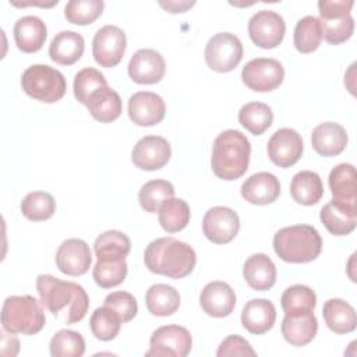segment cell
<instances>
[{"mask_svg":"<svg viewBox=\"0 0 357 357\" xmlns=\"http://www.w3.org/2000/svg\"><path fill=\"white\" fill-rule=\"evenodd\" d=\"M36 290L42 305L67 325L79 322L88 312L89 297L75 282L60 280L53 275H38Z\"/></svg>","mask_w":357,"mask_h":357,"instance_id":"obj_1","label":"cell"},{"mask_svg":"<svg viewBox=\"0 0 357 357\" xmlns=\"http://www.w3.org/2000/svg\"><path fill=\"white\" fill-rule=\"evenodd\" d=\"M144 262L152 273L181 279L194 271L197 255L187 243L174 237H160L146 245Z\"/></svg>","mask_w":357,"mask_h":357,"instance_id":"obj_2","label":"cell"},{"mask_svg":"<svg viewBox=\"0 0 357 357\" xmlns=\"http://www.w3.org/2000/svg\"><path fill=\"white\" fill-rule=\"evenodd\" d=\"M250 153L251 145L248 138L238 130H226L213 141L212 172L222 180H236L247 172Z\"/></svg>","mask_w":357,"mask_h":357,"instance_id":"obj_3","label":"cell"},{"mask_svg":"<svg viewBox=\"0 0 357 357\" xmlns=\"http://www.w3.org/2000/svg\"><path fill=\"white\" fill-rule=\"evenodd\" d=\"M273 250L284 262L305 264L321 254L322 238L314 226H287L275 233Z\"/></svg>","mask_w":357,"mask_h":357,"instance_id":"obj_4","label":"cell"},{"mask_svg":"<svg viewBox=\"0 0 357 357\" xmlns=\"http://www.w3.org/2000/svg\"><path fill=\"white\" fill-rule=\"evenodd\" d=\"M46 317L39 301L29 296H10L1 307L3 329L11 333L35 335L45 326Z\"/></svg>","mask_w":357,"mask_h":357,"instance_id":"obj_5","label":"cell"},{"mask_svg":"<svg viewBox=\"0 0 357 357\" xmlns=\"http://www.w3.org/2000/svg\"><path fill=\"white\" fill-rule=\"evenodd\" d=\"M21 86L35 100L54 103L64 96L67 82L59 70L46 64H32L22 73Z\"/></svg>","mask_w":357,"mask_h":357,"instance_id":"obj_6","label":"cell"},{"mask_svg":"<svg viewBox=\"0 0 357 357\" xmlns=\"http://www.w3.org/2000/svg\"><path fill=\"white\" fill-rule=\"evenodd\" d=\"M353 0H321L319 25L322 38L331 45H340L350 39L354 31V20L350 14Z\"/></svg>","mask_w":357,"mask_h":357,"instance_id":"obj_7","label":"cell"},{"mask_svg":"<svg viewBox=\"0 0 357 357\" xmlns=\"http://www.w3.org/2000/svg\"><path fill=\"white\" fill-rule=\"evenodd\" d=\"M243 59V43L230 32L213 35L205 46V61L216 73H229L234 70Z\"/></svg>","mask_w":357,"mask_h":357,"instance_id":"obj_8","label":"cell"},{"mask_svg":"<svg viewBox=\"0 0 357 357\" xmlns=\"http://www.w3.org/2000/svg\"><path fill=\"white\" fill-rule=\"evenodd\" d=\"M241 78L250 89L255 92H269L283 82L284 68L276 59L257 57L243 67Z\"/></svg>","mask_w":357,"mask_h":357,"instance_id":"obj_9","label":"cell"},{"mask_svg":"<svg viewBox=\"0 0 357 357\" xmlns=\"http://www.w3.org/2000/svg\"><path fill=\"white\" fill-rule=\"evenodd\" d=\"M191 347L192 337L188 329L180 325H163L152 333L149 339V350L145 356L185 357L191 351Z\"/></svg>","mask_w":357,"mask_h":357,"instance_id":"obj_10","label":"cell"},{"mask_svg":"<svg viewBox=\"0 0 357 357\" xmlns=\"http://www.w3.org/2000/svg\"><path fill=\"white\" fill-rule=\"evenodd\" d=\"M127 47V38L121 28L105 25L96 31L92 40V54L95 61L106 68L117 66Z\"/></svg>","mask_w":357,"mask_h":357,"instance_id":"obj_11","label":"cell"},{"mask_svg":"<svg viewBox=\"0 0 357 357\" xmlns=\"http://www.w3.org/2000/svg\"><path fill=\"white\" fill-rule=\"evenodd\" d=\"M286 24L280 14L272 10H259L248 21L251 40L262 49H273L282 43Z\"/></svg>","mask_w":357,"mask_h":357,"instance_id":"obj_12","label":"cell"},{"mask_svg":"<svg viewBox=\"0 0 357 357\" xmlns=\"http://www.w3.org/2000/svg\"><path fill=\"white\" fill-rule=\"evenodd\" d=\"M240 230L237 212L227 206H213L206 211L202 219L205 237L215 244L230 243Z\"/></svg>","mask_w":357,"mask_h":357,"instance_id":"obj_13","label":"cell"},{"mask_svg":"<svg viewBox=\"0 0 357 357\" xmlns=\"http://www.w3.org/2000/svg\"><path fill=\"white\" fill-rule=\"evenodd\" d=\"M266 152L273 165L279 167H290L301 158V135L293 128H279L269 138Z\"/></svg>","mask_w":357,"mask_h":357,"instance_id":"obj_14","label":"cell"},{"mask_svg":"<svg viewBox=\"0 0 357 357\" xmlns=\"http://www.w3.org/2000/svg\"><path fill=\"white\" fill-rule=\"evenodd\" d=\"M172 156V148L167 139L159 135H145L132 148L131 160L141 170L162 169Z\"/></svg>","mask_w":357,"mask_h":357,"instance_id":"obj_15","label":"cell"},{"mask_svg":"<svg viewBox=\"0 0 357 357\" xmlns=\"http://www.w3.org/2000/svg\"><path fill=\"white\" fill-rule=\"evenodd\" d=\"M166 114V105L160 95L149 91L135 92L128 99V117L141 127L159 124Z\"/></svg>","mask_w":357,"mask_h":357,"instance_id":"obj_16","label":"cell"},{"mask_svg":"<svg viewBox=\"0 0 357 357\" xmlns=\"http://www.w3.org/2000/svg\"><path fill=\"white\" fill-rule=\"evenodd\" d=\"M130 78L137 84H156L166 71L163 56L155 49H138L127 66Z\"/></svg>","mask_w":357,"mask_h":357,"instance_id":"obj_17","label":"cell"},{"mask_svg":"<svg viewBox=\"0 0 357 357\" xmlns=\"http://www.w3.org/2000/svg\"><path fill=\"white\" fill-rule=\"evenodd\" d=\"M54 259L60 272L68 276H79L88 272L92 254L84 240L67 238L60 244Z\"/></svg>","mask_w":357,"mask_h":357,"instance_id":"obj_18","label":"cell"},{"mask_svg":"<svg viewBox=\"0 0 357 357\" xmlns=\"http://www.w3.org/2000/svg\"><path fill=\"white\" fill-rule=\"evenodd\" d=\"M319 219L331 234L346 236L356 229V223H357L356 204L332 199L322 206L319 212Z\"/></svg>","mask_w":357,"mask_h":357,"instance_id":"obj_19","label":"cell"},{"mask_svg":"<svg viewBox=\"0 0 357 357\" xmlns=\"http://www.w3.org/2000/svg\"><path fill=\"white\" fill-rule=\"evenodd\" d=\"M199 304L209 317L223 318L233 312L236 307V293L226 282L213 280L202 289Z\"/></svg>","mask_w":357,"mask_h":357,"instance_id":"obj_20","label":"cell"},{"mask_svg":"<svg viewBox=\"0 0 357 357\" xmlns=\"http://www.w3.org/2000/svg\"><path fill=\"white\" fill-rule=\"evenodd\" d=\"M282 335L291 346L308 344L318 332V321L312 311H298L284 314L282 321Z\"/></svg>","mask_w":357,"mask_h":357,"instance_id":"obj_21","label":"cell"},{"mask_svg":"<svg viewBox=\"0 0 357 357\" xmlns=\"http://www.w3.org/2000/svg\"><path fill=\"white\" fill-rule=\"evenodd\" d=\"M280 194V183L275 174L259 172L241 184V195L245 201L254 205H268L278 199Z\"/></svg>","mask_w":357,"mask_h":357,"instance_id":"obj_22","label":"cell"},{"mask_svg":"<svg viewBox=\"0 0 357 357\" xmlns=\"http://www.w3.org/2000/svg\"><path fill=\"white\" fill-rule=\"evenodd\" d=\"M349 137L343 126L333 121L318 124L311 134V144L321 156H336L346 149Z\"/></svg>","mask_w":357,"mask_h":357,"instance_id":"obj_23","label":"cell"},{"mask_svg":"<svg viewBox=\"0 0 357 357\" xmlns=\"http://www.w3.org/2000/svg\"><path fill=\"white\" fill-rule=\"evenodd\" d=\"M17 47L24 53H35L45 45L47 29L36 15H24L17 20L13 28Z\"/></svg>","mask_w":357,"mask_h":357,"instance_id":"obj_24","label":"cell"},{"mask_svg":"<svg viewBox=\"0 0 357 357\" xmlns=\"http://www.w3.org/2000/svg\"><path fill=\"white\" fill-rule=\"evenodd\" d=\"M276 321V308L266 298H252L241 311V324L252 335H262L272 329Z\"/></svg>","mask_w":357,"mask_h":357,"instance_id":"obj_25","label":"cell"},{"mask_svg":"<svg viewBox=\"0 0 357 357\" xmlns=\"http://www.w3.org/2000/svg\"><path fill=\"white\" fill-rule=\"evenodd\" d=\"M243 276L251 289L265 291L276 282V266L266 254H252L244 262Z\"/></svg>","mask_w":357,"mask_h":357,"instance_id":"obj_26","label":"cell"},{"mask_svg":"<svg viewBox=\"0 0 357 357\" xmlns=\"http://www.w3.org/2000/svg\"><path fill=\"white\" fill-rule=\"evenodd\" d=\"M84 49L85 40L81 33L74 31H61L53 38L49 46V56L57 64L71 66L81 59Z\"/></svg>","mask_w":357,"mask_h":357,"instance_id":"obj_27","label":"cell"},{"mask_svg":"<svg viewBox=\"0 0 357 357\" xmlns=\"http://www.w3.org/2000/svg\"><path fill=\"white\" fill-rule=\"evenodd\" d=\"M322 315L326 326L337 335L350 333L356 329V311L347 301L342 298H329L328 301H325Z\"/></svg>","mask_w":357,"mask_h":357,"instance_id":"obj_28","label":"cell"},{"mask_svg":"<svg viewBox=\"0 0 357 357\" xmlns=\"http://www.w3.org/2000/svg\"><path fill=\"white\" fill-rule=\"evenodd\" d=\"M86 107L95 120L100 123H112L121 114L123 103L120 95L114 89L103 86L89 98Z\"/></svg>","mask_w":357,"mask_h":357,"instance_id":"obj_29","label":"cell"},{"mask_svg":"<svg viewBox=\"0 0 357 357\" xmlns=\"http://www.w3.org/2000/svg\"><path fill=\"white\" fill-rule=\"evenodd\" d=\"M291 198L301 205H315L324 195L322 180L312 170H301L294 174L290 183Z\"/></svg>","mask_w":357,"mask_h":357,"instance_id":"obj_30","label":"cell"},{"mask_svg":"<svg viewBox=\"0 0 357 357\" xmlns=\"http://www.w3.org/2000/svg\"><path fill=\"white\" fill-rule=\"evenodd\" d=\"M145 304L152 315L169 317L178 310L180 294L173 286L156 283L146 290Z\"/></svg>","mask_w":357,"mask_h":357,"instance_id":"obj_31","label":"cell"},{"mask_svg":"<svg viewBox=\"0 0 357 357\" xmlns=\"http://www.w3.org/2000/svg\"><path fill=\"white\" fill-rule=\"evenodd\" d=\"M329 188L333 199L344 202H357V185H356V167L350 163H340L335 166L328 177Z\"/></svg>","mask_w":357,"mask_h":357,"instance_id":"obj_32","label":"cell"},{"mask_svg":"<svg viewBox=\"0 0 357 357\" xmlns=\"http://www.w3.org/2000/svg\"><path fill=\"white\" fill-rule=\"evenodd\" d=\"M130 250L131 241L128 236L119 230L103 231L93 243V251L98 259H126Z\"/></svg>","mask_w":357,"mask_h":357,"instance_id":"obj_33","label":"cell"},{"mask_svg":"<svg viewBox=\"0 0 357 357\" xmlns=\"http://www.w3.org/2000/svg\"><path fill=\"white\" fill-rule=\"evenodd\" d=\"M190 216V206L181 198H170L158 209L159 223L167 233H177L183 230L188 225Z\"/></svg>","mask_w":357,"mask_h":357,"instance_id":"obj_34","label":"cell"},{"mask_svg":"<svg viewBox=\"0 0 357 357\" xmlns=\"http://www.w3.org/2000/svg\"><path fill=\"white\" fill-rule=\"evenodd\" d=\"M240 124L254 135H261L273 121L272 109L262 102H250L238 110Z\"/></svg>","mask_w":357,"mask_h":357,"instance_id":"obj_35","label":"cell"},{"mask_svg":"<svg viewBox=\"0 0 357 357\" xmlns=\"http://www.w3.org/2000/svg\"><path fill=\"white\" fill-rule=\"evenodd\" d=\"M170 198H174V187L162 178L146 181L138 191L139 205L149 213H156L159 206Z\"/></svg>","mask_w":357,"mask_h":357,"instance_id":"obj_36","label":"cell"},{"mask_svg":"<svg viewBox=\"0 0 357 357\" xmlns=\"http://www.w3.org/2000/svg\"><path fill=\"white\" fill-rule=\"evenodd\" d=\"M121 324L123 321L120 315L113 308L105 304L103 307L96 308L89 319L92 335L102 342L113 340L119 335Z\"/></svg>","mask_w":357,"mask_h":357,"instance_id":"obj_37","label":"cell"},{"mask_svg":"<svg viewBox=\"0 0 357 357\" xmlns=\"http://www.w3.org/2000/svg\"><path fill=\"white\" fill-rule=\"evenodd\" d=\"M294 47L300 53H311L317 50L322 40L319 20L314 15H305L297 21L293 33Z\"/></svg>","mask_w":357,"mask_h":357,"instance_id":"obj_38","label":"cell"},{"mask_svg":"<svg viewBox=\"0 0 357 357\" xmlns=\"http://www.w3.org/2000/svg\"><path fill=\"white\" fill-rule=\"evenodd\" d=\"M21 212L32 222L47 220L56 212V201L46 191H32L21 201Z\"/></svg>","mask_w":357,"mask_h":357,"instance_id":"obj_39","label":"cell"},{"mask_svg":"<svg viewBox=\"0 0 357 357\" xmlns=\"http://www.w3.org/2000/svg\"><path fill=\"white\" fill-rule=\"evenodd\" d=\"M49 350L53 357H81L85 353V340L79 332L60 329L50 339Z\"/></svg>","mask_w":357,"mask_h":357,"instance_id":"obj_40","label":"cell"},{"mask_svg":"<svg viewBox=\"0 0 357 357\" xmlns=\"http://www.w3.org/2000/svg\"><path fill=\"white\" fill-rule=\"evenodd\" d=\"M127 271L126 259H98L93 266L92 276L98 286L110 289L124 282Z\"/></svg>","mask_w":357,"mask_h":357,"instance_id":"obj_41","label":"cell"},{"mask_svg":"<svg viewBox=\"0 0 357 357\" xmlns=\"http://www.w3.org/2000/svg\"><path fill=\"white\" fill-rule=\"evenodd\" d=\"M103 86H107V81L105 75L93 67H85L79 70L74 77V96L79 103L85 106L89 98Z\"/></svg>","mask_w":357,"mask_h":357,"instance_id":"obj_42","label":"cell"},{"mask_svg":"<svg viewBox=\"0 0 357 357\" xmlns=\"http://www.w3.org/2000/svg\"><path fill=\"white\" fill-rule=\"evenodd\" d=\"M280 304L284 314L314 311L317 305V296L314 290L305 284H293L283 291L280 297Z\"/></svg>","mask_w":357,"mask_h":357,"instance_id":"obj_43","label":"cell"},{"mask_svg":"<svg viewBox=\"0 0 357 357\" xmlns=\"http://www.w3.org/2000/svg\"><path fill=\"white\" fill-rule=\"evenodd\" d=\"M103 8L102 0H71L64 7V15L71 24L88 25L102 15Z\"/></svg>","mask_w":357,"mask_h":357,"instance_id":"obj_44","label":"cell"},{"mask_svg":"<svg viewBox=\"0 0 357 357\" xmlns=\"http://www.w3.org/2000/svg\"><path fill=\"white\" fill-rule=\"evenodd\" d=\"M103 304L113 308L120 315L123 324L130 322L138 312L137 300L128 291H113L106 296Z\"/></svg>","mask_w":357,"mask_h":357,"instance_id":"obj_45","label":"cell"},{"mask_svg":"<svg viewBox=\"0 0 357 357\" xmlns=\"http://www.w3.org/2000/svg\"><path fill=\"white\" fill-rule=\"evenodd\" d=\"M216 356L218 357H233V356L255 357L257 353L244 337L238 335H230L226 339H223V342L219 344Z\"/></svg>","mask_w":357,"mask_h":357,"instance_id":"obj_46","label":"cell"},{"mask_svg":"<svg viewBox=\"0 0 357 357\" xmlns=\"http://www.w3.org/2000/svg\"><path fill=\"white\" fill-rule=\"evenodd\" d=\"M20 351V342L14 333L3 329L1 331V350L3 356H17Z\"/></svg>","mask_w":357,"mask_h":357,"instance_id":"obj_47","label":"cell"},{"mask_svg":"<svg viewBox=\"0 0 357 357\" xmlns=\"http://www.w3.org/2000/svg\"><path fill=\"white\" fill-rule=\"evenodd\" d=\"M195 4V1H187V0H167V1H159V6L163 7L169 13H184L188 8H191Z\"/></svg>","mask_w":357,"mask_h":357,"instance_id":"obj_48","label":"cell"},{"mask_svg":"<svg viewBox=\"0 0 357 357\" xmlns=\"http://www.w3.org/2000/svg\"><path fill=\"white\" fill-rule=\"evenodd\" d=\"M13 6H18V7H24V6H42V7H52V6H54V4H57V0H54V1H52V3H17V1H13L11 3Z\"/></svg>","mask_w":357,"mask_h":357,"instance_id":"obj_49","label":"cell"}]
</instances>
